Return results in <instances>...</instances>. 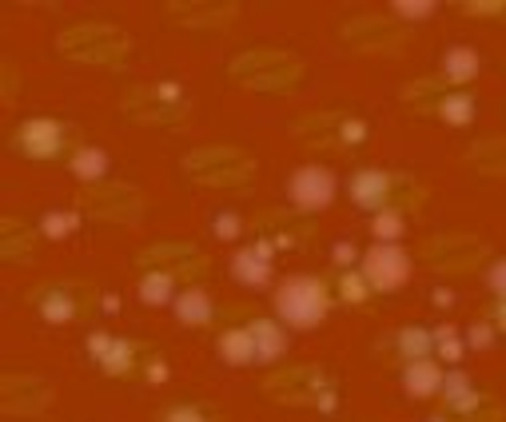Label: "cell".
Masks as SVG:
<instances>
[{
	"instance_id": "obj_7",
	"label": "cell",
	"mask_w": 506,
	"mask_h": 422,
	"mask_svg": "<svg viewBox=\"0 0 506 422\" xmlns=\"http://www.w3.org/2000/svg\"><path fill=\"white\" fill-rule=\"evenodd\" d=\"M383 196H387V176L375 172V168H363V172H355V179H351V199H355L359 207L375 211L383 204Z\"/></svg>"
},
{
	"instance_id": "obj_23",
	"label": "cell",
	"mask_w": 506,
	"mask_h": 422,
	"mask_svg": "<svg viewBox=\"0 0 506 422\" xmlns=\"http://www.w3.org/2000/svg\"><path fill=\"white\" fill-rule=\"evenodd\" d=\"M394 13L407 16V20H423L427 13H434V5H431V0H419V5H403V0H399V5H394Z\"/></svg>"
},
{
	"instance_id": "obj_27",
	"label": "cell",
	"mask_w": 506,
	"mask_h": 422,
	"mask_svg": "<svg viewBox=\"0 0 506 422\" xmlns=\"http://www.w3.org/2000/svg\"><path fill=\"white\" fill-rule=\"evenodd\" d=\"M88 347H92V355L100 359V355H104L108 347H112V339H108V335H92V343H88Z\"/></svg>"
},
{
	"instance_id": "obj_4",
	"label": "cell",
	"mask_w": 506,
	"mask_h": 422,
	"mask_svg": "<svg viewBox=\"0 0 506 422\" xmlns=\"http://www.w3.org/2000/svg\"><path fill=\"white\" fill-rule=\"evenodd\" d=\"M231 275H236V283H244V287L271 283V247L256 244V247L236 251V255H231Z\"/></svg>"
},
{
	"instance_id": "obj_17",
	"label": "cell",
	"mask_w": 506,
	"mask_h": 422,
	"mask_svg": "<svg viewBox=\"0 0 506 422\" xmlns=\"http://www.w3.org/2000/svg\"><path fill=\"white\" fill-rule=\"evenodd\" d=\"M434 343H439V359H443V363H459L462 350H467V343H462V339L454 335V327H439Z\"/></svg>"
},
{
	"instance_id": "obj_20",
	"label": "cell",
	"mask_w": 506,
	"mask_h": 422,
	"mask_svg": "<svg viewBox=\"0 0 506 422\" xmlns=\"http://www.w3.org/2000/svg\"><path fill=\"white\" fill-rule=\"evenodd\" d=\"M128 359H131V347L128 343H116V339H112V347L100 355V363H104L108 375H120V370H128Z\"/></svg>"
},
{
	"instance_id": "obj_3",
	"label": "cell",
	"mask_w": 506,
	"mask_h": 422,
	"mask_svg": "<svg viewBox=\"0 0 506 422\" xmlns=\"http://www.w3.org/2000/svg\"><path fill=\"white\" fill-rule=\"evenodd\" d=\"M336 176L327 172V168H319V164H311V168H299L296 176H291V184H287V196H291V204H296L299 211H323L336 199Z\"/></svg>"
},
{
	"instance_id": "obj_21",
	"label": "cell",
	"mask_w": 506,
	"mask_h": 422,
	"mask_svg": "<svg viewBox=\"0 0 506 422\" xmlns=\"http://www.w3.org/2000/svg\"><path fill=\"white\" fill-rule=\"evenodd\" d=\"M73 299L68 295H48L44 299V319H56V323H68V319H73Z\"/></svg>"
},
{
	"instance_id": "obj_22",
	"label": "cell",
	"mask_w": 506,
	"mask_h": 422,
	"mask_svg": "<svg viewBox=\"0 0 506 422\" xmlns=\"http://www.w3.org/2000/svg\"><path fill=\"white\" fill-rule=\"evenodd\" d=\"M76 227V216H44V235H64V231Z\"/></svg>"
},
{
	"instance_id": "obj_12",
	"label": "cell",
	"mask_w": 506,
	"mask_h": 422,
	"mask_svg": "<svg viewBox=\"0 0 506 422\" xmlns=\"http://www.w3.org/2000/svg\"><path fill=\"white\" fill-rule=\"evenodd\" d=\"M140 295H144V303L148 307H168V303H176V283H171V275H148L144 283H140Z\"/></svg>"
},
{
	"instance_id": "obj_25",
	"label": "cell",
	"mask_w": 506,
	"mask_h": 422,
	"mask_svg": "<svg viewBox=\"0 0 506 422\" xmlns=\"http://www.w3.org/2000/svg\"><path fill=\"white\" fill-rule=\"evenodd\" d=\"M491 343H494L491 327H474L471 335H467V347H479V350H482V347H491Z\"/></svg>"
},
{
	"instance_id": "obj_10",
	"label": "cell",
	"mask_w": 506,
	"mask_h": 422,
	"mask_svg": "<svg viewBox=\"0 0 506 422\" xmlns=\"http://www.w3.org/2000/svg\"><path fill=\"white\" fill-rule=\"evenodd\" d=\"M171 311H176V319H180V323H188V327L211 323V299L204 295V291H196V287L184 291V295H176Z\"/></svg>"
},
{
	"instance_id": "obj_28",
	"label": "cell",
	"mask_w": 506,
	"mask_h": 422,
	"mask_svg": "<svg viewBox=\"0 0 506 422\" xmlns=\"http://www.w3.org/2000/svg\"><path fill=\"white\" fill-rule=\"evenodd\" d=\"M168 422H204V418H199L196 410H176V415H171Z\"/></svg>"
},
{
	"instance_id": "obj_26",
	"label": "cell",
	"mask_w": 506,
	"mask_h": 422,
	"mask_svg": "<svg viewBox=\"0 0 506 422\" xmlns=\"http://www.w3.org/2000/svg\"><path fill=\"white\" fill-rule=\"evenodd\" d=\"M331 255H336V264H351V259H355V247H351V244H336Z\"/></svg>"
},
{
	"instance_id": "obj_9",
	"label": "cell",
	"mask_w": 506,
	"mask_h": 422,
	"mask_svg": "<svg viewBox=\"0 0 506 422\" xmlns=\"http://www.w3.org/2000/svg\"><path fill=\"white\" fill-rule=\"evenodd\" d=\"M443 76L454 80V84H467V80L479 76V53L467 44H454L447 48V56H443Z\"/></svg>"
},
{
	"instance_id": "obj_19",
	"label": "cell",
	"mask_w": 506,
	"mask_h": 422,
	"mask_svg": "<svg viewBox=\"0 0 506 422\" xmlns=\"http://www.w3.org/2000/svg\"><path fill=\"white\" fill-rule=\"evenodd\" d=\"M211 231H216V239H239V231H244V219H239L236 211H216V219H211Z\"/></svg>"
},
{
	"instance_id": "obj_8",
	"label": "cell",
	"mask_w": 506,
	"mask_h": 422,
	"mask_svg": "<svg viewBox=\"0 0 506 422\" xmlns=\"http://www.w3.org/2000/svg\"><path fill=\"white\" fill-rule=\"evenodd\" d=\"M219 355H224V363H231V367H248L251 359H259L256 339H251V327L228 331V335L219 339Z\"/></svg>"
},
{
	"instance_id": "obj_29",
	"label": "cell",
	"mask_w": 506,
	"mask_h": 422,
	"mask_svg": "<svg viewBox=\"0 0 506 422\" xmlns=\"http://www.w3.org/2000/svg\"><path fill=\"white\" fill-rule=\"evenodd\" d=\"M434 303H439V307H451L454 295H451V291H434Z\"/></svg>"
},
{
	"instance_id": "obj_15",
	"label": "cell",
	"mask_w": 506,
	"mask_h": 422,
	"mask_svg": "<svg viewBox=\"0 0 506 422\" xmlns=\"http://www.w3.org/2000/svg\"><path fill=\"white\" fill-rule=\"evenodd\" d=\"M439 112H443L447 124H471V120H474V100L471 96H447Z\"/></svg>"
},
{
	"instance_id": "obj_14",
	"label": "cell",
	"mask_w": 506,
	"mask_h": 422,
	"mask_svg": "<svg viewBox=\"0 0 506 422\" xmlns=\"http://www.w3.org/2000/svg\"><path fill=\"white\" fill-rule=\"evenodd\" d=\"M443 390H447V403L454 410H471L474 407V387H471V379L462 375V370H451V375L443 379Z\"/></svg>"
},
{
	"instance_id": "obj_11",
	"label": "cell",
	"mask_w": 506,
	"mask_h": 422,
	"mask_svg": "<svg viewBox=\"0 0 506 422\" xmlns=\"http://www.w3.org/2000/svg\"><path fill=\"white\" fill-rule=\"evenodd\" d=\"M251 339H256V350H259V359H279L283 350H287V335L276 327V323H268V319H259V323H251Z\"/></svg>"
},
{
	"instance_id": "obj_18",
	"label": "cell",
	"mask_w": 506,
	"mask_h": 422,
	"mask_svg": "<svg viewBox=\"0 0 506 422\" xmlns=\"http://www.w3.org/2000/svg\"><path fill=\"white\" fill-rule=\"evenodd\" d=\"M399 347L407 350L411 359H427V350H431V335H427L423 327H407V331L399 335Z\"/></svg>"
},
{
	"instance_id": "obj_5",
	"label": "cell",
	"mask_w": 506,
	"mask_h": 422,
	"mask_svg": "<svg viewBox=\"0 0 506 422\" xmlns=\"http://www.w3.org/2000/svg\"><path fill=\"white\" fill-rule=\"evenodd\" d=\"M60 124H53V120H28L24 128L16 132V148L24 156H36V159H48L60 152Z\"/></svg>"
},
{
	"instance_id": "obj_24",
	"label": "cell",
	"mask_w": 506,
	"mask_h": 422,
	"mask_svg": "<svg viewBox=\"0 0 506 422\" xmlns=\"http://www.w3.org/2000/svg\"><path fill=\"white\" fill-rule=\"evenodd\" d=\"M487 283L491 291H499V295H506V259H499L491 271H487Z\"/></svg>"
},
{
	"instance_id": "obj_16",
	"label": "cell",
	"mask_w": 506,
	"mask_h": 422,
	"mask_svg": "<svg viewBox=\"0 0 506 422\" xmlns=\"http://www.w3.org/2000/svg\"><path fill=\"white\" fill-rule=\"evenodd\" d=\"M371 235H379L383 244H394L403 235V216L399 211H379L375 224H371Z\"/></svg>"
},
{
	"instance_id": "obj_2",
	"label": "cell",
	"mask_w": 506,
	"mask_h": 422,
	"mask_svg": "<svg viewBox=\"0 0 506 422\" xmlns=\"http://www.w3.org/2000/svg\"><path fill=\"white\" fill-rule=\"evenodd\" d=\"M363 279L375 291H394L411 279V259L403 247L394 244H375L363 255Z\"/></svg>"
},
{
	"instance_id": "obj_6",
	"label": "cell",
	"mask_w": 506,
	"mask_h": 422,
	"mask_svg": "<svg viewBox=\"0 0 506 422\" xmlns=\"http://www.w3.org/2000/svg\"><path fill=\"white\" fill-rule=\"evenodd\" d=\"M443 379L447 375H439V363H431V359H414V363L407 367V375H403V387H407L411 398H431V395H439Z\"/></svg>"
},
{
	"instance_id": "obj_13",
	"label": "cell",
	"mask_w": 506,
	"mask_h": 422,
	"mask_svg": "<svg viewBox=\"0 0 506 422\" xmlns=\"http://www.w3.org/2000/svg\"><path fill=\"white\" fill-rule=\"evenodd\" d=\"M73 172H76V179H100L108 172V156L100 152V148H80L76 152V159H73Z\"/></svg>"
},
{
	"instance_id": "obj_30",
	"label": "cell",
	"mask_w": 506,
	"mask_h": 422,
	"mask_svg": "<svg viewBox=\"0 0 506 422\" xmlns=\"http://www.w3.org/2000/svg\"><path fill=\"white\" fill-rule=\"evenodd\" d=\"M431 422H443V418H431Z\"/></svg>"
},
{
	"instance_id": "obj_1",
	"label": "cell",
	"mask_w": 506,
	"mask_h": 422,
	"mask_svg": "<svg viewBox=\"0 0 506 422\" xmlns=\"http://www.w3.org/2000/svg\"><path fill=\"white\" fill-rule=\"evenodd\" d=\"M276 311L283 323L291 327H316L323 315H327V295H323V283L311 275H291L283 279L276 291Z\"/></svg>"
}]
</instances>
